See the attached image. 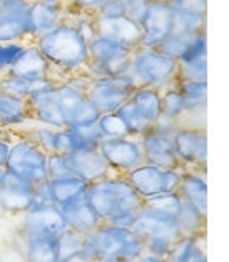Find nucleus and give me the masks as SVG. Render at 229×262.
<instances>
[{
  "label": "nucleus",
  "instance_id": "1",
  "mask_svg": "<svg viewBox=\"0 0 229 262\" xmlns=\"http://www.w3.org/2000/svg\"><path fill=\"white\" fill-rule=\"evenodd\" d=\"M34 43L49 62L55 82L87 74L89 40L69 18L57 25L54 30L35 39Z\"/></svg>",
  "mask_w": 229,
  "mask_h": 262
},
{
  "label": "nucleus",
  "instance_id": "2",
  "mask_svg": "<svg viewBox=\"0 0 229 262\" xmlns=\"http://www.w3.org/2000/svg\"><path fill=\"white\" fill-rule=\"evenodd\" d=\"M86 194L100 221L114 226L131 229L139 209L142 207V199L134 187L124 174L117 172L89 182Z\"/></svg>",
  "mask_w": 229,
  "mask_h": 262
},
{
  "label": "nucleus",
  "instance_id": "3",
  "mask_svg": "<svg viewBox=\"0 0 229 262\" xmlns=\"http://www.w3.org/2000/svg\"><path fill=\"white\" fill-rule=\"evenodd\" d=\"M86 242L97 259H119L132 262L144 252L142 241L129 227L102 222L92 232L86 234Z\"/></svg>",
  "mask_w": 229,
  "mask_h": 262
},
{
  "label": "nucleus",
  "instance_id": "4",
  "mask_svg": "<svg viewBox=\"0 0 229 262\" xmlns=\"http://www.w3.org/2000/svg\"><path fill=\"white\" fill-rule=\"evenodd\" d=\"M129 74L136 87H151L162 91L177 80V60L159 49L136 47L131 52Z\"/></svg>",
  "mask_w": 229,
  "mask_h": 262
},
{
  "label": "nucleus",
  "instance_id": "5",
  "mask_svg": "<svg viewBox=\"0 0 229 262\" xmlns=\"http://www.w3.org/2000/svg\"><path fill=\"white\" fill-rule=\"evenodd\" d=\"M131 229L142 241L145 252L159 255L162 259L166 257L171 246L181 237V232L173 217L152 212L145 207L139 209Z\"/></svg>",
  "mask_w": 229,
  "mask_h": 262
},
{
  "label": "nucleus",
  "instance_id": "6",
  "mask_svg": "<svg viewBox=\"0 0 229 262\" xmlns=\"http://www.w3.org/2000/svg\"><path fill=\"white\" fill-rule=\"evenodd\" d=\"M47 156L39 145L15 132L5 169L32 185L40 184L47 181Z\"/></svg>",
  "mask_w": 229,
  "mask_h": 262
},
{
  "label": "nucleus",
  "instance_id": "7",
  "mask_svg": "<svg viewBox=\"0 0 229 262\" xmlns=\"http://www.w3.org/2000/svg\"><path fill=\"white\" fill-rule=\"evenodd\" d=\"M131 49L95 34L89 39V77H107L119 75L129 70Z\"/></svg>",
  "mask_w": 229,
  "mask_h": 262
},
{
  "label": "nucleus",
  "instance_id": "8",
  "mask_svg": "<svg viewBox=\"0 0 229 262\" xmlns=\"http://www.w3.org/2000/svg\"><path fill=\"white\" fill-rule=\"evenodd\" d=\"M182 167H157L144 162L137 165L136 169L129 170L126 179L134 187L139 197L144 201L148 197L164 194V192H177L182 179Z\"/></svg>",
  "mask_w": 229,
  "mask_h": 262
},
{
  "label": "nucleus",
  "instance_id": "9",
  "mask_svg": "<svg viewBox=\"0 0 229 262\" xmlns=\"http://www.w3.org/2000/svg\"><path fill=\"white\" fill-rule=\"evenodd\" d=\"M136 89L134 79L129 70L119 75L107 77H91L86 89L87 97L100 111V114L114 112L124 104L131 92Z\"/></svg>",
  "mask_w": 229,
  "mask_h": 262
},
{
  "label": "nucleus",
  "instance_id": "10",
  "mask_svg": "<svg viewBox=\"0 0 229 262\" xmlns=\"http://www.w3.org/2000/svg\"><path fill=\"white\" fill-rule=\"evenodd\" d=\"M99 152L109 164L112 172L127 174L144 164V152L139 137L120 136V137H104L99 142Z\"/></svg>",
  "mask_w": 229,
  "mask_h": 262
},
{
  "label": "nucleus",
  "instance_id": "11",
  "mask_svg": "<svg viewBox=\"0 0 229 262\" xmlns=\"http://www.w3.org/2000/svg\"><path fill=\"white\" fill-rule=\"evenodd\" d=\"M173 139L177 161L182 169L206 170L207 134L204 127H179Z\"/></svg>",
  "mask_w": 229,
  "mask_h": 262
},
{
  "label": "nucleus",
  "instance_id": "12",
  "mask_svg": "<svg viewBox=\"0 0 229 262\" xmlns=\"http://www.w3.org/2000/svg\"><path fill=\"white\" fill-rule=\"evenodd\" d=\"M20 217V237H57L67 229L60 209L55 204L30 207Z\"/></svg>",
  "mask_w": 229,
  "mask_h": 262
},
{
  "label": "nucleus",
  "instance_id": "13",
  "mask_svg": "<svg viewBox=\"0 0 229 262\" xmlns=\"http://www.w3.org/2000/svg\"><path fill=\"white\" fill-rule=\"evenodd\" d=\"M173 24L174 12L168 0H151L142 22L139 24V27H141L139 47L157 49L173 32Z\"/></svg>",
  "mask_w": 229,
  "mask_h": 262
},
{
  "label": "nucleus",
  "instance_id": "14",
  "mask_svg": "<svg viewBox=\"0 0 229 262\" xmlns=\"http://www.w3.org/2000/svg\"><path fill=\"white\" fill-rule=\"evenodd\" d=\"M29 0H4L0 10V42H30L27 27Z\"/></svg>",
  "mask_w": 229,
  "mask_h": 262
},
{
  "label": "nucleus",
  "instance_id": "15",
  "mask_svg": "<svg viewBox=\"0 0 229 262\" xmlns=\"http://www.w3.org/2000/svg\"><path fill=\"white\" fill-rule=\"evenodd\" d=\"M67 17V5L60 2H30L27 10L29 39L34 42L40 35L54 30Z\"/></svg>",
  "mask_w": 229,
  "mask_h": 262
},
{
  "label": "nucleus",
  "instance_id": "16",
  "mask_svg": "<svg viewBox=\"0 0 229 262\" xmlns=\"http://www.w3.org/2000/svg\"><path fill=\"white\" fill-rule=\"evenodd\" d=\"M66 162L71 174L82 179L87 184L109 176L112 172L99 149L71 152V154H66Z\"/></svg>",
  "mask_w": 229,
  "mask_h": 262
},
{
  "label": "nucleus",
  "instance_id": "17",
  "mask_svg": "<svg viewBox=\"0 0 229 262\" xmlns=\"http://www.w3.org/2000/svg\"><path fill=\"white\" fill-rule=\"evenodd\" d=\"M139 140L142 145L144 162L166 169L181 167L176 156L173 136H164V134H157L154 130H148L139 137Z\"/></svg>",
  "mask_w": 229,
  "mask_h": 262
},
{
  "label": "nucleus",
  "instance_id": "18",
  "mask_svg": "<svg viewBox=\"0 0 229 262\" xmlns=\"http://www.w3.org/2000/svg\"><path fill=\"white\" fill-rule=\"evenodd\" d=\"M32 190L34 185L7 172L0 187V210L10 215H22L27 212L32 204Z\"/></svg>",
  "mask_w": 229,
  "mask_h": 262
},
{
  "label": "nucleus",
  "instance_id": "19",
  "mask_svg": "<svg viewBox=\"0 0 229 262\" xmlns=\"http://www.w3.org/2000/svg\"><path fill=\"white\" fill-rule=\"evenodd\" d=\"M59 209L62 212L64 221L67 224V227L74 229V231H77V232L89 234L102 224L99 214L95 212V209L92 207L91 201L87 199L86 192L77 195L72 201H69L67 204H64Z\"/></svg>",
  "mask_w": 229,
  "mask_h": 262
},
{
  "label": "nucleus",
  "instance_id": "20",
  "mask_svg": "<svg viewBox=\"0 0 229 262\" xmlns=\"http://www.w3.org/2000/svg\"><path fill=\"white\" fill-rule=\"evenodd\" d=\"M95 34L104 35L107 39L120 43L127 49L134 50L139 47L141 40V27L137 24L131 22L129 18H97L94 17Z\"/></svg>",
  "mask_w": 229,
  "mask_h": 262
},
{
  "label": "nucleus",
  "instance_id": "21",
  "mask_svg": "<svg viewBox=\"0 0 229 262\" xmlns=\"http://www.w3.org/2000/svg\"><path fill=\"white\" fill-rule=\"evenodd\" d=\"M10 74L27 80H40V79H52L50 66L46 57L40 54V50L35 47L34 42L25 43L24 50L18 55V59L10 69Z\"/></svg>",
  "mask_w": 229,
  "mask_h": 262
},
{
  "label": "nucleus",
  "instance_id": "22",
  "mask_svg": "<svg viewBox=\"0 0 229 262\" xmlns=\"http://www.w3.org/2000/svg\"><path fill=\"white\" fill-rule=\"evenodd\" d=\"M182 202L198 209L202 215H207V181L206 170L184 169L182 179L177 189Z\"/></svg>",
  "mask_w": 229,
  "mask_h": 262
},
{
  "label": "nucleus",
  "instance_id": "23",
  "mask_svg": "<svg viewBox=\"0 0 229 262\" xmlns=\"http://www.w3.org/2000/svg\"><path fill=\"white\" fill-rule=\"evenodd\" d=\"M54 87L50 89V91L35 94V95H32L30 99H27L29 107H30V116H32V120H35V122H39V124L55 127V129H64V127H67L66 119H64L59 102H57L54 95Z\"/></svg>",
  "mask_w": 229,
  "mask_h": 262
},
{
  "label": "nucleus",
  "instance_id": "24",
  "mask_svg": "<svg viewBox=\"0 0 229 262\" xmlns=\"http://www.w3.org/2000/svg\"><path fill=\"white\" fill-rule=\"evenodd\" d=\"M32 120L27 99L0 92V129L17 130Z\"/></svg>",
  "mask_w": 229,
  "mask_h": 262
},
{
  "label": "nucleus",
  "instance_id": "25",
  "mask_svg": "<svg viewBox=\"0 0 229 262\" xmlns=\"http://www.w3.org/2000/svg\"><path fill=\"white\" fill-rule=\"evenodd\" d=\"M57 82L54 79H40V80H27L17 77L14 74H5L0 77V92L15 95L20 99H30L32 95L50 91Z\"/></svg>",
  "mask_w": 229,
  "mask_h": 262
},
{
  "label": "nucleus",
  "instance_id": "26",
  "mask_svg": "<svg viewBox=\"0 0 229 262\" xmlns=\"http://www.w3.org/2000/svg\"><path fill=\"white\" fill-rule=\"evenodd\" d=\"M127 102L149 125L161 116V92L156 89L136 87L127 97Z\"/></svg>",
  "mask_w": 229,
  "mask_h": 262
},
{
  "label": "nucleus",
  "instance_id": "27",
  "mask_svg": "<svg viewBox=\"0 0 229 262\" xmlns=\"http://www.w3.org/2000/svg\"><path fill=\"white\" fill-rule=\"evenodd\" d=\"M47 185H49L50 201L57 207L64 206V204L75 199L77 195L84 194L87 190V182H84L82 179L75 176L62 177V179H49Z\"/></svg>",
  "mask_w": 229,
  "mask_h": 262
},
{
  "label": "nucleus",
  "instance_id": "28",
  "mask_svg": "<svg viewBox=\"0 0 229 262\" xmlns=\"http://www.w3.org/2000/svg\"><path fill=\"white\" fill-rule=\"evenodd\" d=\"M25 262H57V237H22Z\"/></svg>",
  "mask_w": 229,
  "mask_h": 262
},
{
  "label": "nucleus",
  "instance_id": "29",
  "mask_svg": "<svg viewBox=\"0 0 229 262\" xmlns=\"http://www.w3.org/2000/svg\"><path fill=\"white\" fill-rule=\"evenodd\" d=\"M206 217L198 209L189 206L188 202H182L179 212L176 215V226L179 229L181 235H202L206 232Z\"/></svg>",
  "mask_w": 229,
  "mask_h": 262
},
{
  "label": "nucleus",
  "instance_id": "30",
  "mask_svg": "<svg viewBox=\"0 0 229 262\" xmlns=\"http://www.w3.org/2000/svg\"><path fill=\"white\" fill-rule=\"evenodd\" d=\"M69 139H71V149L72 152L87 150V149H97L99 142L104 139L97 122L80 125V127H67Z\"/></svg>",
  "mask_w": 229,
  "mask_h": 262
},
{
  "label": "nucleus",
  "instance_id": "31",
  "mask_svg": "<svg viewBox=\"0 0 229 262\" xmlns=\"http://www.w3.org/2000/svg\"><path fill=\"white\" fill-rule=\"evenodd\" d=\"M86 246V234L66 229L60 235H57V262H67L75 257Z\"/></svg>",
  "mask_w": 229,
  "mask_h": 262
},
{
  "label": "nucleus",
  "instance_id": "32",
  "mask_svg": "<svg viewBox=\"0 0 229 262\" xmlns=\"http://www.w3.org/2000/svg\"><path fill=\"white\" fill-rule=\"evenodd\" d=\"M176 82L168 85L166 89H162V91H159L161 92V114L164 117H169L176 120V122H179L181 125L184 119V99Z\"/></svg>",
  "mask_w": 229,
  "mask_h": 262
},
{
  "label": "nucleus",
  "instance_id": "33",
  "mask_svg": "<svg viewBox=\"0 0 229 262\" xmlns=\"http://www.w3.org/2000/svg\"><path fill=\"white\" fill-rule=\"evenodd\" d=\"M181 206H182V199L177 192L157 194V195L148 197V199L142 201V207L152 210V212L161 214V215L173 217V219H176Z\"/></svg>",
  "mask_w": 229,
  "mask_h": 262
},
{
  "label": "nucleus",
  "instance_id": "34",
  "mask_svg": "<svg viewBox=\"0 0 229 262\" xmlns=\"http://www.w3.org/2000/svg\"><path fill=\"white\" fill-rule=\"evenodd\" d=\"M199 59H207V34L206 29L194 34L189 39L186 49L182 50V54L177 59V63H188Z\"/></svg>",
  "mask_w": 229,
  "mask_h": 262
},
{
  "label": "nucleus",
  "instance_id": "35",
  "mask_svg": "<svg viewBox=\"0 0 229 262\" xmlns=\"http://www.w3.org/2000/svg\"><path fill=\"white\" fill-rule=\"evenodd\" d=\"M97 125L104 137H120V136H129V132L126 129L124 120L119 117V114L114 112H106L100 114L97 119Z\"/></svg>",
  "mask_w": 229,
  "mask_h": 262
},
{
  "label": "nucleus",
  "instance_id": "36",
  "mask_svg": "<svg viewBox=\"0 0 229 262\" xmlns=\"http://www.w3.org/2000/svg\"><path fill=\"white\" fill-rule=\"evenodd\" d=\"M198 239H199V235L198 237H194V235H181V237L171 246L166 257H164V262H186L191 252H193Z\"/></svg>",
  "mask_w": 229,
  "mask_h": 262
},
{
  "label": "nucleus",
  "instance_id": "37",
  "mask_svg": "<svg viewBox=\"0 0 229 262\" xmlns=\"http://www.w3.org/2000/svg\"><path fill=\"white\" fill-rule=\"evenodd\" d=\"M27 42H0V77L10 72Z\"/></svg>",
  "mask_w": 229,
  "mask_h": 262
},
{
  "label": "nucleus",
  "instance_id": "38",
  "mask_svg": "<svg viewBox=\"0 0 229 262\" xmlns=\"http://www.w3.org/2000/svg\"><path fill=\"white\" fill-rule=\"evenodd\" d=\"M179 80H207V59H199L188 63H177Z\"/></svg>",
  "mask_w": 229,
  "mask_h": 262
},
{
  "label": "nucleus",
  "instance_id": "39",
  "mask_svg": "<svg viewBox=\"0 0 229 262\" xmlns=\"http://www.w3.org/2000/svg\"><path fill=\"white\" fill-rule=\"evenodd\" d=\"M177 14H188L196 17L207 15V0H168Z\"/></svg>",
  "mask_w": 229,
  "mask_h": 262
},
{
  "label": "nucleus",
  "instance_id": "40",
  "mask_svg": "<svg viewBox=\"0 0 229 262\" xmlns=\"http://www.w3.org/2000/svg\"><path fill=\"white\" fill-rule=\"evenodd\" d=\"M189 39H191V37H188V35L173 34V32H171V34L166 37V39H164V42L157 49L161 50L162 54H166V55L173 57V59L177 60V59H179V55L182 54V50L186 49Z\"/></svg>",
  "mask_w": 229,
  "mask_h": 262
},
{
  "label": "nucleus",
  "instance_id": "41",
  "mask_svg": "<svg viewBox=\"0 0 229 262\" xmlns=\"http://www.w3.org/2000/svg\"><path fill=\"white\" fill-rule=\"evenodd\" d=\"M72 176L67 167L66 156L62 154H49L47 156V181L49 179H62Z\"/></svg>",
  "mask_w": 229,
  "mask_h": 262
},
{
  "label": "nucleus",
  "instance_id": "42",
  "mask_svg": "<svg viewBox=\"0 0 229 262\" xmlns=\"http://www.w3.org/2000/svg\"><path fill=\"white\" fill-rule=\"evenodd\" d=\"M149 4H151V0H126L124 17L139 25L142 22L145 12H148V9H149Z\"/></svg>",
  "mask_w": 229,
  "mask_h": 262
},
{
  "label": "nucleus",
  "instance_id": "43",
  "mask_svg": "<svg viewBox=\"0 0 229 262\" xmlns=\"http://www.w3.org/2000/svg\"><path fill=\"white\" fill-rule=\"evenodd\" d=\"M126 14V0H107L94 17L97 18H120Z\"/></svg>",
  "mask_w": 229,
  "mask_h": 262
},
{
  "label": "nucleus",
  "instance_id": "44",
  "mask_svg": "<svg viewBox=\"0 0 229 262\" xmlns=\"http://www.w3.org/2000/svg\"><path fill=\"white\" fill-rule=\"evenodd\" d=\"M179 127H181L179 122H176V120L169 119V117H164L161 114V116L154 120V124L151 125L149 130H154L157 134H164V136H174Z\"/></svg>",
  "mask_w": 229,
  "mask_h": 262
},
{
  "label": "nucleus",
  "instance_id": "45",
  "mask_svg": "<svg viewBox=\"0 0 229 262\" xmlns=\"http://www.w3.org/2000/svg\"><path fill=\"white\" fill-rule=\"evenodd\" d=\"M107 0H74V2L69 5L72 10L82 12V14H89V15H95L97 10L102 7Z\"/></svg>",
  "mask_w": 229,
  "mask_h": 262
},
{
  "label": "nucleus",
  "instance_id": "46",
  "mask_svg": "<svg viewBox=\"0 0 229 262\" xmlns=\"http://www.w3.org/2000/svg\"><path fill=\"white\" fill-rule=\"evenodd\" d=\"M14 136H15L14 130H5L2 136H0V167H5V164H7V161H9V154H10V147H12Z\"/></svg>",
  "mask_w": 229,
  "mask_h": 262
},
{
  "label": "nucleus",
  "instance_id": "47",
  "mask_svg": "<svg viewBox=\"0 0 229 262\" xmlns=\"http://www.w3.org/2000/svg\"><path fill=\"white\" fill-rule=\"evenodd\" d=\"M186 262H207L206 247H204V235H199V239L196 242L193 252H191Z\"/></svg>",
  "mask_w": 229,
  "mask_h": 262
},
{
  "label": "nucleus",
  "instance_id": "48",
  "mask_svg": "<svg viewBox=\"0 0 229 262\" xmlns=\"http://www.w3.org/2000/svg\"><path fill=\"white\" fill-rule=\"evenodd\" d=\"M132 262H164L162 257H159V255H154V254H151V252H142L139 257H136Z\"/></svg>",
  "mask_w": 229,
  "mask_h": 262
},
{
  "label": "nucleus",
  "instance_id": "49",
  "mask_svg": "<svg viewBox=\"0 0 229 262\" xmlns=\"http://www.w3.org/2000/svg\"><path fill=\"white\" fill-rule=\"evenodd\" d=\"M5 176H7V169L5 167H0V187H2V184L5 181Z\"/></svg>",
  "mask_w": 229,
  "mask_h": 262
},
{
  "label": "nucleus",
  "instance_id": "50",
  "mask_svg": "<svg viewBox=\"0 0 229 262\" xmlns=\"http://www.w3.org/2000/svg\"><path fill=\"white\" fill-rule=\"evenodd\" d=\"M95 262H126V260H119V259H97Z\"/></svg>",
  "mask_w": 229,
  "mask_h": 262
},
{
  "label": "nucleus",
  "instance_id": "51",
  "mask_svg": "<svg viewBox=\"0 0 229 262\" xmlns=\"http://www.w3.org/2000/svg\"><path fill=\"white\" fill-rule=\"evenodd\" d=\"M29 2H59V0H29Z\"/></svg>",
  "mask_w": 229,
  "mask_h": 262
},
{
  "label": "nucleus",
  "instance_id": "52",
  "mask_svg": "<svg viewBox=\"0 0 229 262\" xmlns=\"http://www.w3.org/2000/svg\"><path fill=\"white\" fill-rule=\"evenodd\" d=\"M59 2L64 4V5H71V4L74 2V0H59Z\"/></svg>",
  "mask_w": 229,
  "mask_h": 262
},
{
  "label": "nucleus",
  "instance_id": "53",
  "mask_svg": "<svg viewBox=\"0 0 229 262\" xmlns=\"http://www.w3.org/2000/svg\"><path fill=\"white\" fill-rule=\"evenodd\" d=\"M2 5H4V0H0V10H2Z\"/></svg>",
  "mask_w": 229,
  "mask_h": 262
},
{
  "label": "nucleus",
  "instance_id": "54",
  "mask_svg": "<svg viewBox=\"0 0 229 262\" xmlns=\"http://www.w3.org/2000/svg\"><path fill=\"white\" fill-rule=\"evenodd\" d=\"M5 130H2V129H0V136H2V134H4Z\"/></svg>",
  "mask_w": 229,
  "mask_h": 262
}]
</instances>
